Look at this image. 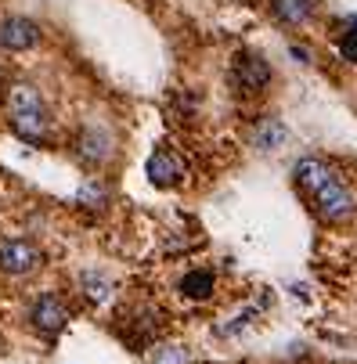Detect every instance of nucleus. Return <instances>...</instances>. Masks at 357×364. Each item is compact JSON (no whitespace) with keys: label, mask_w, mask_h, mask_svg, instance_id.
Returning <instances> with one entry per match:
<instances>
[{"label":"nucleus","mask_w":357,"mask_h":364,"mask_svg":"<svg viewBox=\"0 0 357 364\" xmlns=\"http://www.w3.org/2000/svg\"><path fill=\"white\" fill-rule=\"evenodd\" d=\"M307 202H311V210H314L325 224H343V220H350V217L357 213V195L343 184V177L329 181L325 188H318Z\"/></svg>","instance_id":"f03ea898"},{"label":"nucleus","mask_w":357,"mask_h":364,"mask_svg":"<svg viewBox=\"0 0 357 364\" xmlns=\"http://www.w3.org/2000/svg\"><path fill=\"white\" fill-rule=\"evenodd\" d=\"M112 151H116V144H112V134L105 127H83L80 130L76 155H80L87 166H105L112 159Z\"/></svg>","instance_id":"0eeeda50"},{"label":"nucleus","mask_w":357,"mask_h":364,"mask_svg":"<svg viewBox=\"0 0 357 364\" xmlns=\"http://www.w3.org/2000/svg\"><path fill=\"white\" fill-rule=\"evenodd\" d=\"M339 58L343 62H350V65H357V29H346L343 36H339Z\"/></svg>","instance_id":"2eb2a0df"},{"label":"nucleus","mask_w":357,"mask_h":364,"mask_svg":"<svg viewBox=\"0 0 357 364\" xmlns=\"http://www.w3.org/2000/svg\"><path fill=\"white\" fill-rule=\"evenodd\" d=\"M105 198H109V191H105V184H97V181H87L83 191H80V202H87V205H101Z\"/></svg>","instance_id":"dca6fc26"},{"label":"nucleus","mask_w":357,"mask_h":364,"mask_svg":"<svg viewBox=\"0 0 357 364\" xmlns=\"http://www.w3.org/2000/svg\"><path fill=\"white\" fill-rule=\"evenodd\" d=\"M40 43V26L33 18H22V15H11L0 22V47L4 50H29Z\"/></svg>","instance_id":"1a4fd4ad"},{"label":"nucleus","mask_w":357,"mask_h":364,"mask_svg":"<svg viewBox=\"0 0 357 364\" xmlns=\"http://www.w3.org/2000/svg\"><path fill=\"white\" fill-rule=\"evenodd\" d=\"M40 267V249L26 238H8V242H0V271L4 274H29Z\"/></svg>","instance_id":"423d86ee"},{"label":"nucleus","mask_w":357,"mask_h":364,"mask_svg":"<svg viewBox=\"0 0 357 364\" xmlns=\"http://www.w3.org/2000/svg\"><path fill=\"white\" fill-rule=\"evenodd\" d=\"M184 360H188L184 346H156V353H151V364H184Z\"/></svg>","instance_id":"4468645a"},{"label":"nucleus","mask_w":357,"mask_h":364,"mask_svg":"<svg viewBox=\"0 0 357 364\" xmlns=\"http://www.w3.org/2000/svg\"><path fill=\"white\" fill-rule=\"evenodd\" d=\"M267 11L278 26H289V29H303L314 11H318V0H267Z\"/></svg>","instance_id":"9d476101"},{"label":"nucleus","mask_w":357,"mask_h":364,"mask_svg":"<svg viewBox=\"0 0 357 364\" xmlns=\"http://www.w3.org/2000/svg\"><path fill=\"white\" fill-rule=\"evenodd\" d=\"M80 282L87 285V296H90L94 303H105V299H109V278H101V274L87 271V274H83Z\"/></svg>","instance_id":"ddd939ff"},{"label":"nucleus","mask_w":357,"mask_h":364,"mask_svg":"<svg viewBox=\"0 0 357 364\" xmlns=\"http://www.w3.org/2000/svg\"><path fill=\"white\" fill-rule=\"evenodd\" d=\"M289 55H292L296 62H303V65H311V62H314V58H311V47H303V43H292V47H289Z\"/></svg>","instance_id":"f3484780"},{"label":"nucleus","mask_w":357,"mask_h":364,"mask_svg":"<svg viewBox=\"0 0 357 364\" xmlns=\"http://www.w3.org/2000/svg\"><path fill=\"white\" fill-rule=\"evenodd\" d=\"M249 141H252V148H257V151H278L289 141V127L278 116H264L257 127H252Z\"/></svg>","instance_id":"9b49d317"},{"label":"nucleus","mask_w":357,"mask_h":364,"mask_svg":"<svg viewBox=\"0 0 357 364\" xmlns=\"http://www.w3.org/2000/svg\"><path fill=\"white\" fill-rule=\"evenodd\" d=\"M177 292H181L184 299L202 303V299H210V296L217 292V274L206 271V267H195V271H188V274L177 282Z\"/></svg>","instance_id":"f8f14e48"},{"label":"nucleus","mask_w":357,"mask_h":364,"mask_svg":"<svg viewBox=\"0 0 357 364\" xmlns=\"http://www.w3.org/2000/svg\"><path fill=\"white\" fill-rule=\"evenodd\" d=\"M339 173L325 163V159H318V155H307V159H299L296 166H292V181H296V188L303 191V195H314L318 188H325L329 181H336Z\"/></svg>","instance_id":"6e6552de"},{"label":"nucleus","mask_w":357,"mask_h":364,"mask_svg":"<svg viewBox=\"0 0 357 364\" xmlns=\"http://www.w3.org/2000/svg\"><path fill=\"white\" fill-rule=\"evenodd\" d=\"M144 173H148V181L156 188H177L188 177V163H184V155L174 151V148H156L148 155Z\"/></svg>","instance_id":"39448f33"},{"label":"nucleus","mask_w":357,"mask_h":364,"mask_svg":"<svg viewBox=\"0 0 357 364\" xmlns=\"http://www.w3.org/2000/svg\"><path fill=\"white\" fill-rule=\"evenodd\" d=\"M29 321H33V328H36L43 339H55V336L69 325V306H65L62 296L47 292V296H40V299L29 306Z\"/></svg>","instance_id":"20e7f679"},{"label":"nucleus","mask_w":357,"mask_h":364,"mask_svg":"<svg viewBox=\"0 0 357 364\" xmlns=\"http://www.w3.org/2000/svg\"><path fill=\"white\" fill-rule=\"evenodd\" d=\"M4 109H8L11 130H15L22 141H29V144L47 141L50 112H47L43 94H40L33 83H11V90H8V97H4Z\"/></svg>","instance_id":"f257e3e1"},{"label":"nucleus","mask_w":357,"mask_h":364,"mask_svg":"<svg viewBox=\"0 0 357 364\" xmlns=\"http://www.w3.org/2000/svg\"><path fill=\"white\" fill-rule=\"evenodd\" d=\"M271 80H275V69L257 50H235L231 55V83L242 94H264L271 87Z\"/></svg>","instance_id":"7ed1b4c3"}]
</instances>
